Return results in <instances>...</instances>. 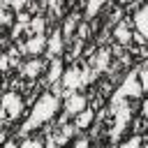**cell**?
I'll list each match as a JSON object with an SVG mask.
<instances>
[{"mask_svg": "<svg viewBox=\"0 0 148 148\" xmlns=\"http://www.w3.org/2000/svg\"><path fill=\"white\" fill-rule=\"evenodd\" d=\"M56 111H58V95H42L39 99H37V104L32 106V113H30V120L21 127V132L25 134V132H30L32 127H37V125H44L46 120H51L53 116H56Z\"/></svg>", "mask_w": 148, "mask_h": 148, "instance_id": "cell-1", "label": "cell"}, {"mask_svg": "<svg viewBox=\"0 0 148 148\" xmlns=\"http://www.w3.org/2000/svg\"><path fill=\"white\" fill-rule=\"evenodd\" d=\"M113 116H116V125H113V132H111V139L116 141L120 134H123V130H125V125L130 123V118H132V113H130V106L127 104H118L116 106V111H113Z\"/></svg>", "mask_w": 148, "mask_h": 148, "instance_id": "cell-2", "label": "cell"}, {"mask_svg": "<svg viewBox=\"0 0 148 148\" xmlns=\"http://www.w3.org/2000/svg\"><path fill=\"white\" fill-rule=\"evenodd\" d=\"M81 86H86V79H83V72H81V69L72 67V69L62 72V88H65L69 95H72L76 88H81Z\"/></svg>", "mask_w": 148, "mask_h": 148, "instance_id": "cell-3", "label": "cell"}, {"mask_svg": "<svg viewBox=\"0 0 148 148\" xmlns=\"http://www.w3.org/2000/svg\"><path fill=\"white\" fill-rule=\"evenodd\" d=\"M139 72H132L125 81H123V86H120V90L116 92L118 97H139L141 92H143V88H141V81H139V76H136Z\"/></svg>", "mask_w": 148, "mask_h": 148, "instance_id": "cell-4", "label": "cell"}, {"mask_svg": "<svg viewBox=\"0 0 148 148\" xmlns=\"http://www.w3.org/2000/svg\"><path fill=\"white\" fill-rule=\"evenodd\" d=\"M0 104H2V111H5L9 118H16V116L21 113V109H23V102H21V97H18L16 92H5V95L0 97Z\"/></svg>", "mask_w": 148, "mask_h": 148, "instance_id": "cell-5", "label": "cell"}, {"mask_svg": "<svg viewBox=\"0 0 148 148\" xmlns=\"http://www.w3.org/2000/svg\"><path fill=\"white\" fill-rule=\"evenodd\" d=\"M83 109H86V97H83V95H76V92L67 95V102H65V111H67L69 116H76V113H81Z\"/></svg>", "mask_w": 148, "mask_h": 148, "instance_id": "cell-6", "label": "cell"}, {"mask_svg": "<svg viewBox=\"0 0 148 148\" xmlns=\"http://www.w3.org/2000/svg\"><path fill=\"white\" fill-rule=\"evenodd\" d=\"M21 49H23L25 53L37 56V53H42V51L46 49V37H44V35H32V37L28 39V44H23Z\"/></svg>", "mask_w": 148, "mask_h": 148, "instance_id": "cell-7", "label": "cell"}, {"mask_svg": "<svg viewBox=\"0 0 148 148\" xmlns=\"http://www.w3.org/2000/svg\"><path fill=\"white\" fill-rule=\"evenodd\" d=\"M60 51H62V32H53L46 42V53L53 58V56H60Z\"/></svg>", "mask_w": 148, "mask_h": 148, "instance_id": "cell-8", "label": "cell"}, {"mask_svg": "<svg viewBox=\"0 0 148 148\" xmlns=\"http://www.w3.org/2000/svg\"><path fill=\"white\" fill-rule=\"evenodd\" d=\"M134 25H136L139 35H143V37L148 39V7H143V9L136 12V16H134Z\"/></svg>", "mask_w": 148, "mask_h": 148, "instance_id": "cell-9", "label": "cell"}, {"mask_svg": "<svg viewBox=\"0 0 148 148\" xmlns=\"http://www.w3.org/2000/svg\"><path fill=\"white\" fill-rule=\"evenodd\" d=\"M92 116H95L92 109H83L81 113L74 116V127H76V130H86V127L92 123Z\"/></svg>", "mask_w": 148, "mask_h": 148, "instance_id": "cell-10", "label": "cell"}, {"mask_svg": "<svg viewBox=\"0 0 148 148\" xmlns=\"http://www.w3.org/2000/svg\"><path fill=\"white\" fill-rule=\"evenodd\" d=\"M76 25H79V16H76V14L67 16V18H65V25H62V37L74 39V30H76Z\"/></svg>", "mask_w": 148, "mask_h": 148, "instance_id": "cell-11", "label": "cell"}, {"mask_svg": "<svg viewBox=\"0 0 148 148\" xmlns=\"http://www.w3.org/2000/svg\"><path fill=\"white\" fill-rule=\"evenodd\" d=\"M113 37H116V39H118L120 44H130V42H132V32L127 30V25H125V23H120V25L116 28Z\"/></svg>", "mask_w": 148, "mask_h": 148, "instance_id": "cell-12", "label": "cell"}, {"mask_svg": "<svg viewBox=\"0 0 148 148\" xmlns=\"http://www.w3.org/2000/svg\"><path fill=\"white\" fill-rule=\"evenodd\" d=\"M42 67H44L42 60H30L28 65H23V74H25V76H37V74L42 72Z\"/></svg>", "mask_w": 148, "mask_h": 148, "instance_id": "cell-13", "label": "cell"}, {"mask_svg": "<svg viewBox=\"0 0 148 148\" xmlns=\"http://www.w3.org/2000/svg\"><path fill=\"white\" fill-rule=\"evenodd\" d=\"M58 79H62V62L56 58L49 67V81H58Z\"/></svg>", "mask_w": 148, "mask_h": 148, "instance_id": "cell-14", "label": "cell"}, {"mask_svg": "<svg viewBox=\"0 0 148 148\" xmlns=\"http://www.w3.org/2000/svg\"><path fill=\"white\" fill-rule=\"evenodd\" d=\"M104 2H106V0H88V5H86V16L92 18V16L99 12V7H102Z\"/></svg>", "mask_w": 148, "mask_h": 148, "instance_id": "cell-15", "label": "cell"}, {"mask_svg": "<svg viewBox=\"0 0 148 148\" xmlns=\"http://www.w3.org/2000/svg\"><path fill=\"white\" fill-rule=\"evenodd\" d=\"M30 32H32V35H42V32H44V18H42V16H37V18L30 21Z\"/></svg>", "mask_w": 148, "mask_h": 148, "instance_id": "cell-16", "label": "cell"}, {"mask_svg": "<svg viewBox=\"0 0 148 148\" xmlns=\"http://www.w3.org/2000/svg\"><path fill=\"white\" fill-rule=\"evenodd\" d=\"M139 81H141V88L148 90V67H143V69L139 72Z\"/></svg>", "mask_w": 148, "mask_h": 148, "instance_id": "cell-17", "label": "cell"}, {"mask_svg": "<svg viewBox=\"0 0 148 148\" xmlns=\"http://www.w3.org/2000/svg\"><path fill=\"white\" fill-rule=\"evenodd\" d=\"M139 146H141V139H139V136H132V139H130V141H125L120 148H139Z\"/></svg>", "mask_w": 148, "mask_h": 148, "instance_id": "cell-18", "label": "cell"}, {"mask_svg": "<svg viewBox=\"0 0 148 148\" xmlns=\"http://www.w3.org/2000/svg\"><path fill=\"white\" fill-rule=\"evenodd\" d=\"M21 148H42V141H37V139H25V141L21 143Z\"/></svg>", "mask_w": 148, "mask_h": 148, "instance_id": "cell-19", "label": "cell"}, {"mask_svg": "<svg viewBox=\"0 0 148 148\" xmlns=\"http://www.w3.org/2000/svg\"><path fill=\"white\" fill-rule=\"evenodd\" d=\"M74 148H88V139H79V141L74 143Z\"/></svg>", "mask_w": 148, "mask_h": 148, "instance_id": "cell-20", "label": "cell"}, {"mask_svg": "<svg viewBox=\"0 0 148 148\" xmlns=\"http://www.w3.org/2000/svg\"><path fill=\"white\" fill-rule=\"evenodd\" d=\"M25 2H28V0H14V2H12V5H14V7H16V9H18V7H23V5H25Z\"/></svg>", "mask_w": 148, "mask_h": 148, "instance_id": "cell-21", "label": "cell"}, {"mask_svg": "<svg viewBox=\"0 0 148 148\" xmlns=\"http://www.w3.org/2000/svg\"><path fill=\"white\" fill-rule=\"evenodd\" d=\"M2 148H18V146H16V143H14V141H7V143H5V146H2Z\"/></svg>", "mask_w": 148, "mask_h": 148, "instance_id": "cell-22", "label": "cell"}, {"mask_svg": "<svg viewBox=\"0 0 148 148\" xmlns=\"http://www.w3.org/2000/svg\"><path fill=\"white\" fill-rule=\"evenodd\" d=\"M143 116H146V118H148V99H146V102H143Z\"/></svg>", "mask_w": 148, "mask_h": 148, "instance_id": "cell-23", "label": "cell"}, {"mask_svg": "<svg viewBox=\"0 0 148 148\" xmlns=\"http://www.w3.org/2000/svg\"><path fill=\"white\" fill-rule=\"evenodd\" d=\"M2 23H5V12L0 9V28H2Z\"/></svg>", "mask_w": 148, "mask_h": 148, "instance_id": "cell-24", "label": "cell"}]
</instances>
